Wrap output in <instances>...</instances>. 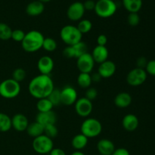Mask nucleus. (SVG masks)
I'll return each instance as SVG.
<instances>
[{
	"instance_id": "6e6552de",
	"label": "nucleus",
	"mask_w": 155,
	"mask_h": 155,
	"mask_svg": "<svg viewBox=\"0 0 155 155\" xmlns=\"http://www.w3.org/2000/svg\"><path fill=\"white\" fill-rule=\"evenodd\" d=\"M148 74L145 69L136 68L130 71L127 75V82L130 86H139L143 84L147 80Z\"/></svg>"
},
{
	"instance_id": "72a5a7b5",
	"label": "nucleus",
	"mask_w": 155,
	"mask_h": 155,
	"mask_svg": "<svg viewBox=\"0 0 155 155\" xmlns=\"http://www.w3.org/2000/svg\"><path fill=\"white\" fill-rule=\"evenodd\" d=\"M26 76H27V73L25 70L21 68L15 69L12 73V79L18 83L25 80Z\"/></svg>"
},
{
	"instance_id": "a19ab883",
	"label": "nucleus",
	"mask_w": 155,
	"mask_h": 155,
	"mask_svg": "<svg viewBox=\"0 0 155 155\" xmlns=\"http://www.w3.org/2000/svg\"><path fill=\"white\" fill-rule=\"evenodd\" d=\"M83 6L86 11H92L95 9V2L93 0H86L83 2Z\"/></svg>"
},
{
	"instance_id": "c756f323",
	"label": "nucleus",
	"mask_w": 155,
	"mask_h": 155,
	"mask_svg": "<svg viewBox=\"0 0 155 155\" xmlns=\"http://www.w3.org/2000/svg\"><path fill=\"white\" fill-rule=\"evenodd\" d=\"M73 48H74V54H75L76 58H78L81 55H83L85 53L88 52V46L86 45V42H83V40L80 41L78 43L75 44V45H72Z\"/></svg>"
},
{
	"instance_id": "49530a36",
	"label": "nucleus",
	"mask_w": 155,
	"mask_h": 155,
	"mask_svg": "<svg viewBox=\"0 0 155 155\" xmlns=\"http://www.w3.org/2000/svg\"><path fill=\"white\" fill-rule=\"evenodd\" d=\"M71 155H86L83 151H75L72 153Z\"/></svg>"
},
{
	"instance_id": "4be33fe9",
	"label": "nucleus",
	"mask_w": 155,
	"mask_h": 155,
	"mask_svg": "<svg viewBox=\"0 0 155 155\" xmlns=\"http://www.w3.org/2000/svg\"><path fill=\"white\" fill-rule=\"evenodd\" d=\"M89 139L82 133L76 135L71 140V145L76 151H81L84 149L88 145Z\"/></svg>"
},
{
	"instance_id": "c9c22d12",
	"label": "nucleus",
	"mask_w": 155,
	"mask_h": 155,
	"mask_svg": "<svg viewBox=\"0 0 155 155\" xmlns=\"http://www.w3.org/2000/svg\"><path fill=\"white\" fill-rule=\"evenodd\" d=\"M26 33L23 31L22 30L20 29H17V30H12V39L15 42H21L24 39V36H25Z\"/></svg>"
},
{
	"instance_id": "6ab92c4d",
	"label": "nucleus",
	"mask_w": 155,
	"mask_h": 155,
	"mask_svg": "<svg viewBox=\"0 0 155 155\" xmlns=\"http://www.w3.org/2000/svg\"><path fill=\"white\" fill-rule=\"evenodd\" d=\"M97 149L100 155H111L115 150V145L110 139H102L97 143Z\"/></svg>"
},
{
	"instance_id": "423d86ee",
	"label": "nucleus",
	"mask_w": 155,
	"mask_h": 155,
	"mask_svg": "<svg viewBox=\"0 0 155 155\" xmlns=\"http://www.w3.org/2000/svg\"><path fill=\"white\" fill-rule=\"evenodd\" d=\"M117 9V5L114 0H98L94 11L100 18H108L116 13Z\"/></svg>"
},
{
	"instance_id": "aec40b11",
	"label": "nucleus",
	"mask_w": 155,
	"mask_h": 155,
	"mask_svg": "<svg viewBox=\"0 0 155 155\" xmlns=\"http://www.w3.org/2000/svg\"><path fill=\"white\" fill-rule=\"evenodd\" d=\"M44 10H45L44 4L38 0L31 2L26 7V13L31 17H36L42 15Z\"/></svg>"
},
{
	"instance_id": "f257e3e1",
	"label": "nucleus",
	"mask_w": 155,
	"mask_h": 155,
	"mask_svg": "<svg viewBox=\"0 0 155 155\" xmlns=\"http://www.w3.org/2000/svg\"><path fill=\"white\" fill-rule=\"evenodd\" d=\"M54 89V82L50 75L39 74L30 80L28 90L30 95L36 99L48 98Z\"/></svg>"
},
{
	"instance_id": "393cba45",
	"label": "nucleus",
	"mask_w": 155,
	"mask_h": 155,
	"mask_svg": "<svg viewBox=\"0 0 155 155\" xmlns=\"http://www.w3.org/2000/svg\"><path fill=\"white\" fill-rule=\"evenodd\" d=\"M77 83L78 86L83 89L89 88L92 83L91 74L86 73H80L77 77Z\"/></svg>"
},
{
	"instance_id": "f03ea898",
	"label": "nucleus",
	"mask_w": 155,
	"mask_h": 155,
	"mask_svg": "<svg viewBox=\"0 0 155 155\" xmlns=\"http://www.w3.org/2000/svg\"><path fill=\"white\" fill-rule=\"evenodd\" d=\"M45 37L41 32L33 30L25 34L21 42L23 49L29 53H33L42 48V43Z\"/></svg>"
},
{
	"instance_id": "dca6fc26",
	"label": "nucleus",
	"mask_w": 155,
	"mask_h": 155,
	"mask_svg": "<svg viewBox=\"0 0 155 155\" xmlns=\"http://www.w3.org/2000/svg\"><path fill=\"white\" fill-rule=\"evenodd\" d=\"M139 118L133 114L125 115L122 120L123 128L127 132H133L139 127Z\"/></svg>"
},
{
	"instance_id": "f3484780",
	"label": "nucleus",
	"mask_w": 155,
	"mask_h": 155,
	"mask_svg": "<svg viewBox=\"0 0 155 155\" xmlns=\"http://www.w3.org/2000/svg\"><path fill=\"white\" fill-rule=\"evenodd\" d=\"M92 57L95 63L101 64L107 60L109 56V51L106 46L97 45L92 50Z\"/></svg>"
},
{
	"instance_id": "8fccbe9b",
	"label": "nucleus",
	"mask_w": 155,
	"mask_h": 155,
	"mask_svg": "<svg viewBox=\"0 0 155 155\" xmlns=\"http://www.w3.org/2000/svg\"><path fill=\"white\" fill-rule=\"evenodd\" d=\"M26 155H29V154H26Z\"/></svg>"
},
{
	"instance_id": "412c9836",
	"label": "nucleus",
	"mask_w": 155,
	"mask_h": 155,
	"mask_svg": "<svg viewBox=\"0 0 155 155\" xmlns=\"http://www.w3.org/2000/svg\"><path fill=\"white\" fill-rule=\"evenodd\" d=\"M131 95L128 92H122L118 93L114 98V104L119 108H126L132 104Z\"/></svg>"
},
{
	"instance_id": "0eeeda50",
	"label": "nucleus",
	"mask_w": 155,
	"mask_h": 155,
	"mask_svg": "<svg viewBox=\"0 0 155 155\" xmlns=\"http://www.w3.org/2000/svg\"><path fill=\"white\" fill-rule=\"evenodd\" d=\"M32 147L35 152L39 154H49L54 148V142L53 139L43 134L33 139Z\"/></svg>"
},
{
	"instance_id": "de8ad7c7",
	"label": "nucleus",
	"mask_w": 155,
	"mask_h": 155,
	"mask_svg": "<svg viewBox=\"0 0 155 155\" xmlns=\"http://www.w3.org/2000/svg\"><path fill=\"white\" fill-rule=\"evenodd\" d=\"M38 1H39V2H41L42 3H48V2H49L50 1H51V0H38Z\"/></svg>"
},
{
	"instance_id": "cd10ccee",
	"label": "nucleus",
	"mask_w": 155,
	"mask_h": 155,
	"mask_svg": "<svg viewBox=\"0 0 155 155\" xmlns=\"http://www.w3.org/2000/svg\"><path fill=\"white\" fill-rule=\"evenodd\" d=\"M77 27L82 34H86L92 30V23L88 19H82L79 21Z\"/></svg>"
},
{
	"instance_id": "4468645a",
	"label": "nucleus",
	"mask_w": 155,
	"mask_h": 155,
	"mask_svg": "<svg viewBox=\"0 0 155 155\" xmlns=\"http://www.w3.org/2000/svg\"><path fill=\"white\" fill-rule=\"evenodd\" d=\"M54 61L50 56L44 55L38 60L37 68L40 74L50 75L54 69Z\"/></svg>"
},
{
	"instance_id": "a211bd4d",
	"label": "nucleus",
	"mask_w": 155,
	"mask_h": 155,
	"mask_svg": "<svg viewBox=\"0 0 155 155\" xmlns=\"http://www.w3.org/2000/svg\"><path fill=\"white\" fill-rule=\"evenodd\" d=\"M57 115L53 110L43 113H38L36 117V121L39 122L42 126L50 125V124H56L57 122Z\"/></svg>"
},
{
	"instance_id": "37998d69",
	"label": "nucleus",
	"mask_w": 155,
	"mask_h": 155,
	"mask_svg": "<svg viewBox=\"0 0 155 155\" xmlns=\"http://www.w3.org/2000/svg\"><path fill=\"white\" fill-rule=\"evenodd\" d=\"M111 155H130V151L124 148H115L114 152L112 153Z\"/></svg>"
},
{
	"instance_id": "4c0bfd02",
	"label": "nucleus",
	"mask_w": 155,
	"mask_h": 155,
	"mask_svg": "<svg viewBox=\"0 0 155 155\" xmlns=\"http://www.w3.org/2000/svg\"><path fill=\"white\" fill-rule=\"evenodd\" d=\"M63 55L67 58H76L72 45H67L63 50Z\"/></svg>"
},
{
	"instance_id": "f704fd0d",
	"label": "nucleus",
	"mask_w": 155,
	"mask_h": 155,
	"mask_svg": "<svg viewBox=\"0 0 155 155\" xmlns=\"http://www.w3.org/2000/svg\"><path fill=\"white\" fill-rule=\"evenodd\" d=\"M127 22L131 27H136L140 23V17L138 13H130L127 17Z\"/></svg>"
},
{
	"instance_id": "c85d7f7f",
	"label": "nucleus",
	"mask_w": 155,
	"mask_h": 155,
	"mask_svg": "<svg viewBox=\"0 0 155 155\" xmlns=\"http://www.w3.org/2000/svg\"><path fill=\"white\" fill-rule=\"evenodd\" d=\"M12 30L7 24L0 23V39L1 40H8L12 39Z\"/></svg>"
},
{
	"instance_id": "b1692460",
	"label": "nucleus",
	"mask_w": 155,
	"mask_h": 155,
	"mask_svg": "<svg viewBox=\"0 0 155 155\" xmlns=\"http://www.w3.org/2000/svg\"><path fill=\"white\" fill-rule=\"evenodd\" d=\"M123 5L130 13H138L142 7V0H123Z\"/></svg>"
},
{
	"instance_id": "7ed1b4c3",
	"label": "nucleus",
	"mask_w": 155,
	"mask_h": 155,
	"mask_svg": "<svg viewBox=\"0 0 155 155\" xmlns=\"http://www.w3.org/2000/svg\"><path fill=\"white\" fill-rule=\"evenodd\" d=\"M102 132V124L98 120L93 117H87L82 123L80 133L88 139H92L99 136Z\"/></svg>"
},
{
	"instance_id": "9d476101",
	"label": "nucleus",
	"mask_w": 155,
	"mask_h": 155,
	"mask_svg": "<svg viewBox=\"0 0 155 155\" xmlns=\"http://www.w3.org/2000/svg\"><path fill=\"white\" fill-rule=\"evenodd\" d=\"M95 63L92 54L86 52L77 58V67L80 73L91 74L95 67Z\"/></svg>"
},
{
	"instance_id": "473e14b6",
	"label": "nucleus",
	"mask_w": 155,
	"mask_h": 155,
	"mask_svg": "<svg viewBox=\"0 0 155 155\" xmlns=\"http://www.w3.org/2000/svg\"><path fill=\"white\" fill-rule=\"evenodd\" d=\"M48 98L51 101L53 106H57L61 104V90L54 88L52 92L48 95Z\"/></svg>"
},
{
	"instance_id": "7c9ffc66",
	"label": "nucleus",
	"mask_w": 155,
	"mask_h": 155,
	"mask_svg": "<svg viewBox=\"0 0 155 155\" xmlns=\"http://www.w3.org/2000/svg\"><path fill=\"white\" fill-rule=\"evenodd\" d=\"M58 44L55 39L51 37H47L44 39L43 43H42V48L45 51L48 52H52L57 49Z\"/></svg>"
},
{
	"instance_id": "20e7f679",
	"label": "nucleus",
	"mask_w": 155,
	"mask_h": 155,
	"mask_svg": "<svg viewBox=\"0 0 155 155\" xmlns=\"http://www.w3.org/2000/svg\"><path fill=\"white\" fill-rule=\"evenodd\" d=\"M60 37L67 45H74L83 39V34L79 31L77 26L65 25L60 31Z\"/></svg>"
},
{
	"instance_id": "a18cd8bd",
	"label": "nucleus",
	"mask_w": 155,
	"mask_h": 155,
	"mask_svg": "<svg viewBox=\"0 0 155 155\" xmlns=\"http://www.w3.org/2000/svg\"><path fill=\"white\" fill-rule=\"evenodd\" d=\"M91 77H92V82H95V83H98V82L101 81V80L102 78H101V76L98 74V73H95V74H92V75H91Z\"/></svg>"
},
{
	"instance_id": "58836bf2",
	"label": "nucleus",
	"mask_w": 155,
	"mask_h": 155,
	"mask_svg": "<svg viewBox=\"0 0 155 155\" xmlns=\"http://www.w3.org/2000/svg\"><path fill=\"white\" fill-rule=\"evenodd\" d=\"M145 70L147 74L155 77V60L148 61Z\"/></svg>"
},
{
	"instance_id": "39448f33",
	"label": "nucleus",
	"mask_w": 155,
	"mask_h": 155,
	"mask_svg": "<svg viewBox=\"0 0 155 155\" xmlns=\"http://www.w3.org/2000/svg\"><path fill=\"white\" fill-rule=\"evenodd\" d=\"M21 92L20 83L12 78L6 79L0 83V95L6 99H12L19 95Z\"/></svg>"
},
{
	"instance_id": "c03bdc74",
	"label": "nucleus",
	"mask_w": 155,
	"mask_h": 155,
	"mask_svg": "<svg viewBox=\"0 0 155 155\" xmlns=\"http://www.w3.org/2000/svg\"><path fill=\"white\" fill-rule=\"evenodd\" d=\"M49 155H66V153L61 148H54L50 151Z\"/></svg>"
},
{
	"instance_id": "a878e982",
	"label": "nucleus",
	"mask_w": 155,
	"mask_h": 155,
	"mask_svg": "<svg viewBox=\"0 0 155 155\" xmlns=\"http://www.w3.org/2000/svg\"><path fill=\"white\" fill-rule=\"evenodd\" d=\"M53 107L54 106L48 98L38 99L37 103H36V108L39 113L51 111V110H52Z\"/></svg>"
},
{
	"instance_id": "ea45409f",
	"label": "nucleus",
	"mask_w": 155,
	"mask_h": 155,
	"mask_svg": "<svg viewBox=\"0 0 155 155\" xmlns=\"http://www.w3.org/2000/svg\"><path fill=\"white\" fill-rule=\"evenodd\" d=\"M148 61L147 60V58L145 57H139V58L136 60V68H142V69H145L146 68V65L148 64Z\"/></svg>"
},
{
	"instance_id": "5701e85b",
	"label": "nucleus",
	"mask_w": 155,
	"mask_h": 155,
	"mask_svg": "<svg viewBox=\"0 0 155 155\" xmlns=\"http://www.w3.org/2000/svg\"><path fill=\"white\" fill-rule=\"evenodd\" d=\"M26 132L30 137H33L34 139L44 134V126L35 120L34 122L29 124Z\"/></svg>"
},
{
	"instance_id": "9b49d317",
	"label": "nucleus",
	"mask_w": 155,
	"mask_h": 155,
	"mask_svg": "<svg viewBox=\"0 0 155 155\" xmlns=\"http://www.w3.org/2000/svg\"><path fill=\"white\" fill-rule=\"evenodd\" d=\"M78 99V93L75 88L66 86L61 90V103L64 105L71 106Z\"/></svg>"
},
{
	"instance_id": "79ce46f5",
	"label": "nucleus",
	"mask_w": 155,
	"mask_h": 155,
	"mask_svg": "<svg viewBox=\"0 0 155 155\" xmlns=\"http://www.w3.org/2000/svg\"><path fill=\"white\" fill-rule=\"evenodd\" d=\"M107 37L104 34H100L97 37V44L98 45H101V46H106L107 43Z\"/></svg>"
},
{
	"instance_id": "1a4fd4ad",
	"label": "nucleus",
	"mask_w": 155,
	"mask_h": 155,
	"mask_svg": "<svg viewBox=\"0 0 155 155\" xmlns=\"http://www.w3.org/2000/svg\"><path fill=\"white\" fill-rule=\"evenodd\" d=\"M74 109L78 116L87 118L92 114L93 110V104L90 100L86 97L78 98L74 104Z\"/></svg>"
},
{
	"instance_id": "bb28decb",
	"label": "nucleus",
	"mask_w": 155,
	"mask_h": 155,
	"mask_svg": "<svg viewBox=\"0 0 155 155\" xmlns=\"http://www.w3.org/2000/svg\"><path fill=\"white\" fill-rule=\"evenodd\" d=\"M12 128V118L6 114L0 113V132L5 133Z\"/></svg>"
},
{
	"instance_id": "2f4dec72",
	"label": "nucleus",
	"mask_w": 155,
	"mask_h": 155,
	"mask_svg": "<svg viewBox=\"0 0 155 155\" xmlns=\"http://www.w3.org/2000/svg\"><path fill=\"white\" fill-rule=\"evenodd\" d=\"M58 134V130L56 124H50L44 127V135L53 139Z\"/></svg>"
},
{
	"instance_id": "f8f14e48",
	"label": "nucleus",
	"mask_w": 155,
	"mask_h": 155,
	"mask_svg": "<svg viewBox=\"0 0 155 155\" xmlns=\"http://www.w3.org/2000/svg\"><path fill=\"white\" fill-rule=\"evenodd\" d=\"M86 10L83 3L80 2H75L68 7L67 11V16L68 19L72 21H80L83 19Z\"/></svg>"
},
{
	"instance_id": "09e8293b",
	"label": "nucleus",
	"mask_w": 155,
	"mask_h": 155,
	"mask_svg": "<svg viewBox=\"0 0 155 155\" xmlns=\"http://www.w3.org/2000/svg\"><path fill=\"white\" fill-rule=\"evenodd\" d=\"M96 155H100V154H96Z\"/></svg>"
},
{
	"instance_id": "e433bc0d",
	"label": "nucleus",
	"mask_w": 155,
	"mask_h": 155,
	"mask_svg": "<svg viewBox=\"0 0 155 155\" xmlns=\"http://www.w3.org/2000/svg\"><path fill=\"white\" fill-rule=\"evenodd\" d=\"M86 98H87V99L90 100L91 101H93V100H95V98H97V96H98V91H97V89H95V88H93V87H89L88 88V89H86Z\"/></svg>"
},
{
	"instance_id": "2eb2a0df",
	"label": "nucleus",
	"mask_w": 155,
	"mask_h": 155,
	"mask_svg": "<svg viewBox=\"0 0 155 155\" xmlns=\"http://www.w3.org/2000/svg\"><path fill=\"white\" fill-rule=\"evenodd\" d=\"M29 125V120L23 114H16L12 118V128L18 132L26 131Z\"/></svg>"
},
{
	"instance_id": "ddd939ff",
	"label": "nucleus",
	"mask_w": 155,
	"mask_h": 155,
	"mask_svg": "<svg viewBox=\"0 0 155 155\" xmlns=\"http://www.w3.org/2000/svg\"><path fill=\"white\" fill-rule=\"evenodd\" d=\"M117 71V66L112 61L107 60L99 64L98 68V73L101 78L108 79L114 75Z\"/></svg>"
}]
</instances>
